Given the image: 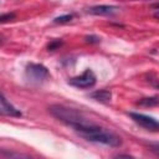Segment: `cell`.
<instances>
[{
	"mask_svg": "<svg viewBox=\"0 0 159 159\" xmlns=\"http://www.w3.org/2000/svg\"><path fill=\"white\" fill-rule=\"evenodd\" d=\"M128 116L142 128L150 132H159V120H157L155 118L142 114V113H134V112L128 113Z\"/></svg>",
	"mask_w": 159,
	"mask_h": 159,
	"instance_id": "cell-4",
	"label": "cell"
},
{
	"mask_svg": "<svg viewBox=\"0 0 159 159\" xmlns=\"http://www.w3.org/2000/svg\"><path fill=\"white\" fill-rule=\"evenodd\" d=\"M25 76L27 81L34 84L43 83L51 77L48 70L41 63H29L25 68Z\"/></svg>",
	"mask_w": 159,
	"mask_h": 159,
	"instance_id": "cell-3",
	"label": "cell"
},
{
	"mask_svg": "<svg viewBox=\"0 0 159 159\" xmlns=\"http://www.w3.org/2000/svg\"><path fill=\"white\" fill-rule=\"evenodd\" d=\"M73 130L77 134H80V137H82L83 139H86L88 142L101 143V144L113 147V148H118L122 145V138L118 134H116L114 132H112L109 129L99 127L93 122L80 125V127L75 128Z\"/></svg>",
	"mask_w": 159,
	"mask_h": 159,
	"instance_id": "cell-1",
	"label": "cell"
},
{
	"mask_svg": "<svg viewBox=\"0 0 159 159\" xmlns=\"http://www.w3.org/2000/svg\"><path fill=\"white\" fill-rule=\"evenodd\" d=\"M72 19H73V15H72V14H66V15L55 17V19H53V22H55V24H65V22H70Z\"/></svg>",
	"mask_w": 159,
	"mask_h": 159,
	"instance_id": "cell-10",
	"label": "cell"
},
{
	"mask_svg": "<svg viewBox=\"0 0 159 159\" xmlns=\"http://www.w3.org/2000/svg\"><path fill=\"white\" fill-rule=\"evenodd\" d=\"M149 148H150V150H152L153 153H155V154L159 157V144H158V143H150V144H149Z\"/></svg>",
	"mask_w": 159,
	"mask_h": 159,
	"instance_id": "cell-14",
	"label": "cell"
},
{
	"mask_svg": "<svg viewBox=\"0 0 159 159\" xmlns=\"http://www.w3.org/2000/svg\"><path fill=\"white\" fill-rule=\"evenodd\" d=\"M154 17H155V19H158V20H159V10H158V11H157V12H154Z\"/></svg>",
	"mask_w": 159,
	"mask_h": 159,
	"instance_id": "cell-16",
	"label": "cell"
},
{
	"mask_svg": "<svg viewBox=\"0 0 159 159\" xmlns=\"http://www.w3.org/2000/svg\"><path fill=\"white\" fill-rule=\"evenodd\" d=\"M0 112L2 116H10V117H21V112L16 109L5 97L4 93H1V106H0Z\"/></svg>",
	"mask_w": 159,
	"mask_h": 159,
	"instance_id": "cell-7",
	"label": "cell"
},
{
	"mask_svg": "<svg viewBox=\"0 0 159 159\" xmlns=\"http://www.w3.org/2000/svg\"><path fill=\"white\" fill-rule=\"evenodd\" d=\"M62 43H63L62 40H51L50 43L47 45V50H48V51H55V50H57L60 46H62Z\"/></svg>",
	"mask_w": 159,
	"mask_h": 159,
	"instance_id": "cell-11",
	"label": "cell"
},
{
	"mask_svg": "<svg viewBox=\"0 0 159 159\" xmlns=\"http://www.w3.org/2000/svg\"><path fill=\"white\" fill-rule=\"evenodd\" d=\"M15 19V12H7V14H2L0 16V22L1 24H5L7 21H12Z\"/></svg>",
	"mask_w": 159,
	"mask_h": 159,
	"instance_id": "cell-12",
	"label": "cell"
},
{
	"mask_svg": "<svg viewBox=\"0 0 159 159\" xmlns=\"http://www.w3.org/2000/svg\"><path fill=\"white\" fill-rule=\"evenodd\" d=\"M153 9H159V2H155V4H152L150 5Z\"/></svg>",
	"mask_w": 159,
	"mask_h": 159,
	"instance_id": "cell-15",
	"label": "cell"
},
{
	"mask_svg": "<svg viewBox=\"0 0 159 159\" xmlns=\"http://www.w3.org/2000/svg\"><path fill=\"white\" fill-rule=\"evenodd\" d=\"M48 112L56 119H58L60 122H62L66 125L71 127L72 129L92 122V120L87 119L82 112H80V111H77L75 108H70V107L62 106V104H52V106H50L48 107Z\"/></svg>",
	"mask_w": 159,
	"mask_h": 159,
	"instance_id": "cell-2",
	"label": "cell"
},
{
	"mask_svg": "<svg viewBox=\"0 0 159 159\" xmlns=\"http://www.w3.org/2000/svg\"><path fill=\"white\" fill-rule=\"evenodd\" d=\"M137 104L143 106V107H154V106H158L159 104V96H152V97L140 98L137 102Z\"/></svg>",
	"mask_w": 159,
	"mask_h": 159,
	"instance_id": "cell-9",
	"label": "cell"
},
{
	"mask_svg": "<svg viewBox=\"0 0 159 159\" xmlns=\"http://www.w3.org/2000/svg\"><path fill=\"white\" fill-rule=\"evenodd\" d=\"M91 98H93L94 101H98L101 103H108L112 98V92L109 89H98L94 91L89 94Z\"/></svg>",
	"mask_w": 159,
	"mask_h": 159,
	"instance_id": "cell-8",
	"label": "cell"
},
{
	"mask_svg": "<svg viewBox=\"0 0 159 159\" xmlns=\"http://www.w3.org/2000/svg\"><path fill=\"white\" fill-rule=\"evenodd\" d=\"M118 11H119V7L114 5H96L87 9V12L92 15H113Z\"/></svg>",
	"mask_w": 159,
	"mask_h": 159,
	"instance_id": "cell-6",
	"label": "cell"
},
{
	"mask_svg": "<svg viewBox=\"0 0 159 159\" xmlns=\"http://www.w3.org/2000/svg\"><path fill=\"white\" fill-rule=\"evenodd\" d=\"M96 81H97V78H96V75L93 73V71L87 68L81 76L71 78L68 81V83L77 88H89L96 84Z\"/></svg>",
	"mask_w": 159,
	"mask_h": 159,
	"instance_id": "cell-5",
	"label": "cell"
},
{
	"mask_svg": "<svg viewBox=\"0 0 159 159\" xmlns=\"http://www.w3.org/2000/svg\"><path fill=\"white\" fill-rule=\"evenodd\" d=\"M84 40L88 43H99V41H101V39L98 36H96V35H87L84 37Z\"/></svg>",
	"mask_w": 159,
	"mask_h": 159,
	"instance_id": "cell-13",
	"label": "cell"
}]
</instances>
